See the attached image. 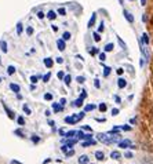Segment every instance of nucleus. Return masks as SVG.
<instances>
[{"mask_svg": "<svg viewBox=\"0 0 153 164\" xmlns=\"http://www.w3.org/2000/svg\"><path fill=\"white\" fill-rule=\"evenodd\" d=\"M0 83H1V79H0Z\"/></svg>", "mask_w": 153, "mask_h": 164, "instance_id": "61", "label": "nucleus"}, {"mask_svg": "<svg viewBox=\"0 0 153 164\" xmlns=\"http://www.w3.org/2000/svg\"><path fill=\"white\" fill-rule=\"evenodd\" d=\"M131 146H132V143H131V141H128V139H124V141H120V142H119V148H122V149L131 148Z\"/></svg>", "mask_w": 153, "mask_h": 164, "instance_id": "4", "label": "nucleus"}, {"mask_svg": "<svg viewBox=\"0 0 153 164\" xmlns=\"http://www.w3.org/2000/svg\"><path fill=\"white\" fill-rule=\"evenodd\" d=\"M73 154H74V150H73L72 148H70V149L68 150V152H66V157H70V156H73Z\"/></svg>", "mask_w": 153, "mask_h": 164, "instance_id": "42", "label": "nucleus"}, {"mask_svg": "<svg viewBox=\"0 0 153 164\" xmlns=\"http://www.w3.org/2000/svg\"><path fill=\"white\" fill-rule=\"evenodd\" d=\"M7 73L10 74H14L15 73V68H14V66H13V65H10V66H8V68H7Z\"/></svg>", "mask_w": 153, "mask_h": 164, "instance_id": "24", "label": "nucleus"}, {"mask_svg": "<svg viewBox=\"0 0 153 164\" xmlns=\"http://www.w3.org/2000/svg\"><path fill=\"white\" fill-rule=\"evenodd\" d=\"M26 35H28V36H32V35H33V28H32V26H28L26 28Z\"/></svg>", "mask_w": 153, "mask_h": 164, "instance_id": "38", "label": "nucleus"}, {"mask_svg": "<svg viewBox=\"0 0 153 164\" xmlns=\"http://www.w3.org/2000/svg\"><path fill=\"white\" fill-rule=\"evenodd\" d=\"M57 47H58L59 51H63V50H65L66 46H65V40H63V39H58V40H57Z\"/></svg>", "mask_w": 153, "mask_h": 164, "instance_id": "7", "label": "nucleus"}, {"mask_svg": "<svg viewBox=\"0 0 153 164\" xmlns=\"http://www.w3.org/2000/svg\"><path fill=\"white\" fill-rule=\"evenodd\" d=\"M95 143H97V142H95L94 139H86V141L81 143V145H83L84 148H87V146H91V145H95Z\"/></svg>", "mask_w": 153, "mask_h": 164, "instance_id": "18", "label": "nucleus"}, {"mask_svg": "<svg viewBox=\"0 0 153 164\" xmlns=\"http://www.w3.org/2000/svg\"><path fill=\"white\" fill-rule=\"evenodd\" d=\"M22 32H24V24H22V22H18V24H17V35L21 36Z\"/></svg>", "mask_w": 153, "mask_h": 164, "instance_id": "11", "label": "nucleus"}, {"mask_svg": "<svg viewBox=\"0 0 153 164\" xmlns=\"http://www.w3.org/2000/svg\"><path fill=\"white\" fill-rule=\"evenodd\" d=\"M44 65H46L48 69H51V68H53V65H54L53 59H51V58H46V59H44Z\"/></svg>", "mask_w": 153, "mask_h": 164, "instance_id": "19", "label": "nucleus"}, {"mask_svg": "<svg viewBox=\"0 0 153 164\" xmlns=\"http://www.w3.org/2000/svg\"><path fill=\"white\" fill-rule=\"evenodd\" d=\"M22 109H24V112H25L26 115H31V113H32L31 109H29V106H28V105H24V106H22Z\"/></svg>", "mask_w": 153, "mask_h": 164, "instance_id": "36", "label": "nucleus"}, {"mask_svg": "<svg viewBox=\"0 0 153 164\" xmlns=\"http://www.w3.org/2000/svg\"><path fill=\"white\" fill-rule=\"evenodd\" d=\"M123 72H124V70H123L122 68H119V69H117V74H123Z\"/></svg>", "mask_w": 153, "mask_h": 164, "instance_id": "56", "label": "nucleus"}, {"mask_svg": "<svg viewBox=\"0 0 153 164\" xmlns=\"http://www.w3.org/2000/svg\"><path fill=\"white\" fill-rule=\"evenodd\" d=\"M95 19H97V13H92V15H91L90 21H88V28L94 26V24H95Z\"/></svg>", "mask_w": 153, "mask_h": 164, "instance_id": "16", "label": "nucleus"}, {"mask_svg": "<svg viewBox=\"0 0 153 164\" xmlns=\"http://www.w3.org/2000/svg\"><path fill=\"white\" fill-rule=\"evenodd\" d=\"M15 134L18 135V137H24V134H22L21 130H15Z\"/></svg>", "mask_w": 153, "mask_h": 164, "instance_id": "52", "label": "nucleus"}, {"mask_svg": "<svg viewBox=\"0 0 153 164\" xmlns=\"http://www.w3.org/2000/svg\"><path fill=\"white\" fill-rule=\"evenodd\" d=\"M10 88H11V91H14L15 94H19V91H21V87H19L18 84H15V83H11Z\"/></svg>", "mask_w": 153, "mask_h": 164, "instance_id": "8", "label": "nucleus"}, {"mask_svg": "<svg viewBox=\"0 0 153 164\" xmlns=\"http://www.w3.org/2000/svg\"><path fill=\"white\" fill-rule=\"evenodd\" d=\"M123 15H124V18H126V19L130 22V24H134L135 18H134V15H132V14L128 10H123Z\"/></svg>", "mask_w": 153, "mask_h": 164, "instance_id": "3", "label": "nucleus"}, {"mask_svg": "<svg viewBox=\"0 0 153 164\" xmlns=\"http://www.w3.org/2000/svg\"><path fill=\"white\" fill-rule=\"evenodd\" d=\"M3 108H4L6 112H7V116L10 117V119H14V113H13V110H10V109L7 108V105H6L4 102H3Z\"/></svg>", "mask_w": 153, "mask_h": 164, "instance_id": "20", "label": "nucleus"}, {"mask_svg": "<svg viewBox=\"0 0 153 164\" xmlns=\"http://www.w3.org/2000/svg\"><path fill=\"white\" fill-rule=\"evenodd\" d=\"M119 3H123V0H119Z\"/></svg>", "mask_w": 153, "mask_h": 164, "instance_id": "60", "label": "nucleus"}, {"mask_svg": "<svg viewBox=\"0 0 153 164\" xmlns=\"http://www.w3.org/2000/svg\"><path fill=\"white\" fill-rule=\"evenodd\" d=\"M47 18L50 19V21H54V19L57 18V13H55V11H53V10H50L47 13Z\"/></svg>", "mask_w": 153, "mask_h": 164, "instance_id": "12", "label": "nucleus"}, {"mask_svg": "<svg viewBox=\"0 0 153 164\" xmlns=\"http://www.w3.org/2000/svg\"><path fill=\"white\" fill-rule=\"evenodd\" d=\"M88 53H90L91 55H95V54H98V48H95V47L90 48V50H88Z\"/></svg>", "mask_w": 153, "mask_h": 164, "instance_id": "37", "label": "nucleus"}, {"mask_svg": "<svg viewBox=\"0 0 153 164\" xmlns=\"http://www.w3.org/2000/svg\"><path fill=\"white\" fill-rule=\"evenodd\" d=\"M115 99H116V102H117V104H120V97L115 95Z\"/></svg>", "mask_w": 153, "mask_h": 164, "instance_id": "57", "label": "nucleus"}, {"mask_svg": "<svg viewBox=\"0 0 153 164\" xmlns=\"http://www.w3.org/2000/svg\"><path fill=\"white\" fill-rule=\"evenodd\" d=\"M74 135H77V131H68L65 137H66V138H73Z\"/></svg>", "mask_w": 153, "mask_h": 164, "instance_id": "26", "label": "nucleus"}, {"mask_svg": "<svg viewBox=\"0 0 153 164\" xmlns=\"http://www.w3.org/2000/svg\"><path fill=\"white\" fill-rule=\"evenodd\" d=\"M105 70H104V76H105V77H108V76H109V73H111V68H109V66H105Z\"/></svg>", "mask_w": 153, "mask_h": 164, "instance_id": "31", "label": "nucleus"}, {"mask_svg": "<svg viewBox=\"0 0 153 164\" xmlns=\"http://www.w3.org/2000/svg\"><path fill=\"white\" fill-rule=\"evenodd\" d=\"M97 138H98V141L102 143H105V145H111L112 141H111V135H108V134H98L97 135Z\"/></svg>", "mask_w": 153, "mask_h": 164, "instance_id": "2", "label": "nucleus"}, {"mask_svg": "<svg viewBox=\"0 0 153 164\" xmlns=\"http://www.w3.org/2000/svg\"><path fill=\"white\" fill-rule=\"evenodd\" d=\"M63 81H65V84L66 85H70V83H72V77H70V74H66V76L63 77Z\"/></svg>", "mask_w": 153, "mask_h": 164, "instance_id": "23", "label": "nucleus"}, {"mask_svg": "<svg viewBox=\"0 0 153 164\" xmlns=\"http://www.w3.org/2000/svg\"><path fill=\"white\" fill-rule=\"evenodd\" d=\"M32 142H33V143L40 142V138H39V137H35V135H33V137H32Z\"/></svg>", "mask_w": 153, "mask_h": 164, "instance_id": "44", "label": "nucleus"}, {"mask_svg": "<svg viewBox=\"0 0 153 164\" xmlns=\"http://www.w3.org/2000/svg\"><path fill=\"white\" fill-rule=\"evenodd\" d=\"M66 130H65V128H61V130H59V135H62V137H65V135H66Z\"/></svg>", "mask_w": 153, "mask_h": 164, "instance_id": "46", "label": "nucleus"}, {"mask_svg": "<svg viewBox=\"0 0 153 164\" xmlns=\"http://www.w3.org/2000/svg\"><path fill=\"white\" fill-rule=\"evenodd\" d=\"M73 105L76 106V108H81L83 106V98H79V99H76L73 102Z\"/></svg>", "mask_w": 153, "mask_h": 164, "instance_id": "22", "label": "nucleus"}, {"mask_svg": "<svg viewBox=\"0 0 153 164\" xmlns=\"http://www.w3.org/2000/svg\"><path fill=\"white\" fill-rule=\"evenodd\" d=\"M0 50L3 51V54H6L8 50H7V43H6V40H1L0 42Z\"/></svg>", "mask_w": 153, "mask_h": 164, "instance_id": "17", "label": "nucleus"}, {"mask_svg": "<svg viewBox=\"0 0 153 164\" xmlns=\"http://www.w3.org/2000/svg\"><path fill=\"white\" fill-rule=\"evenodd\" d=\"M70 36H72V35H70V32H65L62 35V39L65 40V42H68V40H70Z\"/></svg>", "mask_w": 153, "mask_h": 164, "instance_id": "25", "label": "nucleus"}, {"mask_svg": "<svg viewBox=\"0 0 153 164\" xmlns=\"http://www.w3.org/2000/svg\"><path fill=\"white\" fill-rule=\"evenodd\" d=\"M59 104H61V105H65V104H66V99H65V98H61V99H59Z\"/></svg>", "mask_w": 153, "mask_h": 164, "instance_id": "53", "label": "nucleus"}, {"mask_svg": "<svg viewBox=\"0 0 153 164\" xmlns=\"http://www.w3.org/2000/svg\"><path fill=\"white\" fill-rule=\"evenodd\" d=\"M95 109V105H92V104H90V105H87L84 108V112H91V110H94Z\"/></svg>", "mask_w": 153, "mask_h": 164, "instance_id": "27", "label": "nucleus"}, {"mask_svg": "<svg viewBox=\"0 0 153 164\" xmlns=\"http://www.w3.org/2000/svg\"><path fill=\"white\" fill-rule=\"evenodd\" d=\"M119 115V109L115 108V109H112V116H117Z\"/></svg>", "mask_w": 153, "mask_h": 164, "instance_id": "45", "label": "nucleus"}, {"mask_svg": "<svg viewBox=\"0 0 153 164\" xmlns=\"http://www.w3.org/2000/svg\"><path fill=\"white\" fill-rule=\"evenodd\" d=\"M98 58H99L101 62H104V61L106 59V54L105 53H99V54H98Z\"/></svg>", "mask_w": 153, "mask_h": 164, "instance_id": "28", "label": "nucleus"}, {"mask_svg": "<svg viewBox=\"0 0 153 164\" xmlns=\"http://www.w3.org/2000/svg\"><path fill=\"white\" fill-rule=\"evenodd\" d=\"M94 84H95V87H97V88H99V87H101V84H99V80H98V79H95Z\"/></svg>", "mask_w": 153, "mask_h": 164, "instance_id": "51", "label": "nucleus"}, {"mask_svg": "<svg viewBox=\"0 0 153 164\" xmlns=\"http://www.w3.org/2000/svg\"><path fill=\"white\" fill-rule=\"evenodd\" d=\"M120 130H124V131H130L131 128L128 127V126H122V127H120Z\"/></svg>", "mask_w": 153, "mask_h": 164, "instance_id": "50", "label": "nucleus"}, {"mask_svg": "<svg viewBox=\"0 0 153 164\" xmlns=\"http://www.w3.org/2000/svg\"><path fill=\"white\" fill-rule=\"evenodd\" d=\"M130 1H134V0H130Z\"/></svg>", "mask_w": 153, "mask_h": 164, "instance_id": "62", "label": "nucleus"}, {"mask_svg": "<svg viewBox=\"0 0 153 164\" xmlns=\"http://www.w3.org/2000/svg\"><path fill=\"white\" fill-rule=\"evenodd\" d=\"M117 85H119V88H124L127 85V81L123 79V77H119V79H117Z\"/></svg>", "mask_w": 153, "mask_h": 164, "instance_id": "10", "label": "nucleus"}, {"mask_svg": "<svg viewBox=\"0 0 153 164\" xmlns=\"http://www.w3.org/2000/svg\"><path fill=\"white\" fill-rule=\"evenodd\" d=\"M37 80H39V76H31V81H32V84H35V83H37Z\"/></svg>", "mask_w": 153, "mask_h": 164, "instance_id": "41", "label": "nucleus"}, {"mask_svg": "<svg viewBox=\"0 0 153 164\" xmlns=\"http://www.w3.org/2000/svg\"><path fill=\"white\" fill-rule=\"evenodd\" d=\"M113 48H115V44H113V43H108V44L105 46V53H109V51H112Z\"/></svg>", "mask_w": 153, "mask_h": 164, "instance_id": "21", "label": "nucleus"}, {"mask_svg": "<svg viewBox=\"0 0 153 164\" xmlns=\"http://www.w3.org/2000/svg\"><path fill=\"white\" fill-rule=\"evenodd\" d=\"M124 157H126V159H132V153L131 152H127V153L124 154Z\"/></svg>", "mask_w": 153, "mask_h": 164, "instance_id": "48", "label": "nucleus"}, {"mask_svg": "<svg viewBox=\"0 0 153 164\" xmlns=\"http://www.w3.org/2000/svg\"><path fill=\"white\" fill-rule=\"evenodd\" d=\"M141 43H142V46H148L149 44V35L148 33H143L142 35V40H141Z\"/></svg>", "mask_w": 153, "mask_h": 164, "instance_id": "13", "label": "nucleus"}, {"mask_svg": "<svg viewBox=\"0 0 153 164\" xmlns=\"http://www.w3.org/2000/svg\"><path fill=\"white\" fill-rule=\"evenodd\" d=\"M105 31V26H104V22H101L99 24V28H98V33H102Z\"/></svg>", "mask_w": 153, "mask_h": 164, "instance_id": "39", "label": "nucleus"}, {"mask_svg": "<svg viewBox=\"0 0 153 164\" xmlns=\"http://www.w3.org/2000/svg\"><path fill=\"white\" fill-rule=\"evenodd\" d=\"M57 13H58L59 15H66V10H65L63 7H59V8H58V11H57Z\"/></svg>", "mask_w": 153, "mask_h": 164, "instance_id": "30", "label": "nucleus"}, {"mask_svg": "<svg viewBox=\"0 0 153 164\" xmlns=\"http://www.w3.org/2000/svg\"><path fill=\"white\" fill-rule=\"evenodd\" d=\"M76 80H77V83H79V84H83V83L86 81L84 76H77V77H76Z\"/></svg>", "mask_w": 153, "mask_h": 164, "instance_id": "29", "label": "nucleus"}, {"mask_svg": "<svg viewBox=\"0 0 153 164\" xmlns=\"http://www.w3.org/2000/svg\"><path fill=\"white\" fill-rule=\"evenodd\" d=\"M37 18L43 19V18H44V13H43V11H39V13H37Z\"/></svg>", "mask_w": 153, "mask_h": 164, "instance_id": "47", "label": "nucleus"}, {"mask_svg": "<svg viewBox=\"0 0 153 164\" xmlns=\"http://www.w3.org/2000/svg\"><path fill=\"white\" fill-rule=\"evenodd\" d=\"M90 163V157L86 156V154H81L79 157V164H88Z\"/></svg>", "mask_w": 153, "mask_h": 164, "instance_id": "6", "label": "nucleus"}, {"mask_svg": "<svg viewBox=\"0 0 153 164\" xmlns=\"http://www.w3.org/2000/svg\"><path fill=\"white\" fill-rule=\"evenodd\" d=\"M17 122H18V124H19L21 127H22V126H25V120H24V117L19 116L18 119H17Z\"/></svg>", "mask_w": 153, "mask_h": 164, "instance_id": "32", "label": "nucleus"}, {"mask_svg": "<svg viewBox=\"0 0 153 164\" xmlns=\"http://www.w3.org/2000/svg\"><path fill=\"white\" fill-rule=\"evenodd\" d=\"M50 77H51V73H47V74H44V76H43V81H46V83H47L48 80H50Z\"/></svg>", "mask_w": 153, "mask_h": 164, "instance_id": "40", "label": "nucleus"}, {"mask_svg": "<svg viewBox=\"0 0 153 164\" xmlns=\"http://www.w3.org/2000/svg\"><path fill=\"white\" fill-rule=\"evenodd\" d=\"M92 36H94V40L97 43L101 42V36H99V33H98V32H94V35H92Z\"/></svg>", "mask_w": 153, "mask_h": 164, "instance_id": "33", "label": "nucleus"}, {"mask_svg": "<svg viewBox=\"0 0 153 164\" xmlns=\"http://www.w3.org/2000/svg\"><path fill=\"white\" fill-rule=\"evenodd\" d=\"M111 157L113 160H120V157H122V154H120V152H117V150H113L111 153Z\"/></svg>", "mask_w": 153, "mask_h": 164, "instance_id": "15", "label": "nucleus"}, {"mask_svg": "<svg viewBox=\"0 0 153 164\" xmlns=\"http://www.w3.org/2000/svg\"><path fill=\"white\" fill-rule=\"evenodd\" d=\"M53 31H54V32H58V28L55 26V25H53Z\"/></svg>", "mask_w": 153, "mask_h": 164, "instance_id": "58", "label": "nucleus"}, {"mask_svg": "<svg viewBox=\"0 0 153 164\" xmlns=\"http://www.w3.org/2000/svg\"><path fill=\"white\" fill-rule=\"evenodd\" d=\"M95 159L99 160V161H102V160L105 159V153H104V152H101V150H97V152H95Z\"/></svg>", "mask_w": 153, "mask_h": 164, "instance_id": "9", "label": "nucleus"}, {"mask_svg": "<svg viewBox=\"0 0 153 164\" xmlns=\"http://www.w3.org/2000/svg\"><path fill=\"white\" fill-rule=\"evenodd\" d=\"M98 109H99L101 112H105V110H106V105H105V104H99Z\"/></svg>", "mask_w": 153, "mask_h": 164, "instance_id": "43", "label": "nucleus"}, {"mask_svg": "<svg viewBox=\"0 0 153 164\" xmlns=\"http://www.w3.org/2000/svg\"><path fill=\"white\" fill-rule=\"evenodd\" d=\"M77 137L80 139H92V135L91 134H84L83 131H77Z\"/></svg>", "mask_w": 153, "mask_h": 164, "instance_id": "5", "label": "nucleus"}, {"mask_svg": "<svg viewBox=\"0 0 153 164\" xmlns=\"http://www.w3.org/2000/svg\"><path fill=\"white\" fill-rule=\"evenodd\" d=\"M44 99H46V101H51V99H53V94L46 92V94H44Z\"/></svg>", "mask_w": 153, "mask_h": 164, "instance_id": "35", "label": "nucleus"}, {"mask_svg": "<svg viewBox=\"0 0 153 164\" xmlns=\"http://www.w3.org/2000/svg\"><path fill=\"white\" fill-rule=\"evenodd\" d=\"M58 77H59V79H63V77H65L63 72H58Z\"/></svg>", "mask_w": 153, "mask_h": 164, "instance_id": "54", "label": "nucleus"}, {"mask_svg": "<svg viewBox=\"0 0 153 164\" xmlns=\"http://www.w3.org/2000/svg\"><path fill=\"white\" fill-rule=\"evenodd\" d=\"M117 42H119V44L122 46V48H126V43L123 42V40H122V37H120V36H117Z\"/></svg>", "mask_w": 153, "mask_h": 164, "instance_id": "34", "label": "nucleus"}, {"mask_svg": "<svg viewBox=\"0 0 153 164\" xmlns=\"http://www.w3.org/2000/svg\"><path fill=\"white\" fill-rule=\"evenodd\" d=\"M141 4L145 6V4H146V0H141Z\"/></svg>", "mask_w": 153, "mask_h": 164, "instance_id": "59", "label": "nucleus"}, {"mask_svg": "<svg viewBox=\"0 0 153 164\" xmlns=\"http://www.w3.org/2000/svg\"><path fill=\"white\" fill-rule=\"evenodd\" d=\"M55 62H57V64H63V58L62 57H58V58L55 59Z\"/></svg>", "mask_w": 153, "mask_h": 164, "instance_id": "49", "label": "nucleus"}, {"mask_svg": "<svg viewBox=\"0 0 153 164\" xmlns=\"http://www.w3.org/2000/svg\"><path fill=\"white\" fill-rule=\"evenodd\" d=\"M63 106L61 105V104H53V110L55 112V113H58V112H62Z\"/></svg>", "mask_w": 153, "mask_h": 164, "instance_id": "14", "label": "nucleus"}, {"mask_svg": "<svg viewBox=\"0 0 153 164\" xmlns=\"http://www.w3.org/2000/svg\"><path fill=\"white\" fill-rule=\"evenodd\" d=\"M84 113L86 112H80L79 115H73V116L65 117V123H68V124H77V123L84 117Z\"/></svg>", "mask_w": 153, "mask_h": 164, "instance_id": "1", "label": "nucleus"}, {"mask_svg": "<svg viewBox=\"0 0 153 164\" xmlns=\"http://www.w3.org/2000/svg\"><path fill=\"white\" fill-rule=\"evenodd\" d=\"M83 130H86V131H90V132H92V130H91V127H88V126H86V127H83Z\"/></svg>", "mask_w": 153, "mask_h": 164, "instance_id": "55", "label": "nucleus"}]
</instances>
